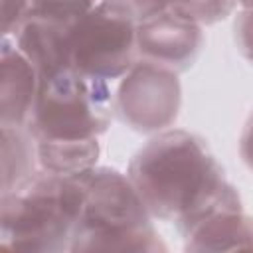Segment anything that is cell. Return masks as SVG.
I'll list each match as a JSON object with an SVG mask.
<instances>
[{"instance_id": "6da1fadb", "label": "cell", "mask_w": 253, "mask_h": 253, "mask_svg": "<svg viewBox=\"0 0 253 253\" xmlns=\"http://www.w3.org/2000/svg\"><path fill=\"white\" fill-rule=\"evenodd\" d=\"M126 176L150 215L176 221L180 233L213 211L241 204L206 142L186 130L150 138L132 156Z\"/></svg>"}, {"instance_id": "7a4b0ae2", "label": "cell", "mask_w": 253, "mask_h": 253, "mask_svg": "<svg viewBox=\"0 0 253 253\" xmlns=\"http://www.w3.org/2000/svg\"><path fill=\"white\" fill-rule=\"evenodd\" d=\"M83 210V184L77 174L36 172L20 188L2 194L4 249H71Z\"/></svg>"}, {"instance_id": "3957f363", "label": "cell", "mask_w": 253, "mask_h": 253, "mask_svg": "<svg viewBox=\"0 0 253 253\" xmlns=\"http://www.w3.org/2000/svg\"><path fill=\"white\" fill-rule=\"evenodd\" d=\"M77 178L83 184V210L71 251L166 249L128 176L93 166Z\"/></svg>"}, {"instance_id": "277c9868", "label": "cell", "mask_w": 253, "mask_h": 253, "mask_svg": "<svg viewBox=\"0 0 253 253\" xmlns=\"http://www.w3.org/2000/svg\"><path fill=\"white\" fill-rule=\"evenodd\" d=\"M113 99L107 79L61 67L40 75L28 130L36 146L95 142L109 128Z\"/></svg>"}, {"instance_id": "5b68a950", "label": "cell", "mask_w": 253, "mask_h": 253, "mask_svg": "<svg viewBox=\"0 0 253 253\" xmlns=\"http://www.w3.org/2000/svg\"><path fill=\"white\" fill-rule=\"evenodd\" d=\"M136 18L130 0H97L65 28V67L115 79L136 63Z\"/></svg>"}, {"instance_id": "8992f818", "label": "cell", "mask_w": 253, "mask_h": 253, "mask_svg": "<svg viewBox=\"0 0 253 253\" xmlns=\"http://www.w3.org/2000/svg\"><path fill=\"white\" fill-rule=\"evenodd\" d=\"M178 109L180 83L176 71L140 59L125 73L115 111L130 128L150 132L170 126L176 121Z\"/></svg>"}, {"instance_id": "52a82bcc", "label": "cell", "mask_w": 253, "mask_h": 253, "mask_svg": "<svg viewBox=\"0 0 253 253\" xmlns=\"http://www.w3.org/2000/svg\"><path fill=\"white\" fill-rule=\"evenodd\" d=\"M204 43L200 22L188 6L174 4L136 18V47L140 59L172 71L188 69Z\"/></svg>"}, {"instance_id": "ba28073f", "label": "cell", "mask_w": 253, "mask_h": 253, "mask_svg": "<svg viewBox=\"0 0 253 253\" xmlns=\"http://www.w3.org/2000/svg\"><path fill=\"white\" fill-rule=\"evenodd\" d=\"M0 77H2L0 81L2 125L26 126L40 89V71L8 36H2Z\"/></svg>"}, {"instance_id": "9c48e42d", "label": "cell", "mask_w": 253, "mask_h": 253, "mask_svg": "<svg viewBox=\"0 0 253 253\" xmlns=\"http://www.w3.org/2000/svg\"><path fill=\"white\" fill-rule=\"evenodd\" d=\"M182 237L190 251L253 249V219L243 213L241 204L229 206L204 217Z\"/></svg>"}, {"instance_id": "30bf717a", "label": "cell", "mask_w": 253, "mask_h": 253, "mask_svg": "<svg viewBox=\"0 0 253 253\" xmlns=\"http://www.w3.org/2000/svg\"><path fill=\"white\" fill-rule=\"evenodd\" d=\"M28 126L2 125V194L26 184L36 174L38 146Z\"/></svg>"}, {"instance_id": "8fae6325", "label": "cell", "mask_w": 253, "mask_h": 253, "mask_svg": "<svg viewBox=\"0 0 253 253\" xmlns=\"http://www.w3.org/2000/svg\"><path fill=\"white\" fill-rule=\"evenodd\" d=\"M95 2L97 0H30L28 16L59 26H69L87 10H91Z\"/></svg>"}, {"instance_id": "7c38bea8", "label": "cell", "mask_w": 253, "mask_h": 253, "mask_svg": "<svg viewBox=\"0 0 253 253\" xmlns=\"http://www.w3.org/2000/svg\"><path fill=\"white\" fill-rule=\"evenodd\" d=\"M192 16L200 24H213L233 12L241 0H188Z\"/></svg>"}, {"instance_id": "4fadbf2b", "label": "cell", "mask_w": 253, "mask_h": 253, "mask_svg": "<svg viewBox=\"0 0 253 253\" xmlns=\"http://www.w3.org/2000/svg\"><path fill=\"white\" fill-rule=\"evenodd\" d=\"M30 12V0H2V36H12L20 30Z\"/></svg>"}, {"instance_id": "5bb4252c", "label": "cell", "mask_w": 253, "mask_h": 253, "mask_svg": "<svg viewBox=\"0 0 253 253\" xmlns=\"http://www.w3.org/2000/svg\"><path fill=\"white\" fill-rule=\"evenodd\" d=\"M233 30L239 51L253 63V8H243L237 14Z\"/></svg>"}, {"instance_id": "9a60e30c", "label": "cell", "mask_w": 253, "mask_h": 253, "mask_svg": "<svg viewBox=\"0 0 253 253\" xmlns=\"http://www.w3.org/2000/svg\"><path fill=\"white\" fill-rule=\"evenodd\" d=\"M239 154H241L243 162L253 170V113L249 115V119L243 126V132L239 138Z\"/></svg>"}, {"instance_id": "2e32d148", "label": "cell", "mask_w": 253, "mask_h": 253, "mask_svg": "<svg viewBox=\"0 0 253 253\" xmlns=\"http://www.w3.org/2000/svg\"><path fill=\"white\" fill-rule=\"evenodd\" d=\"M241 6L243 8H253V0H241Z\"/></svg>"}]
</instances>
